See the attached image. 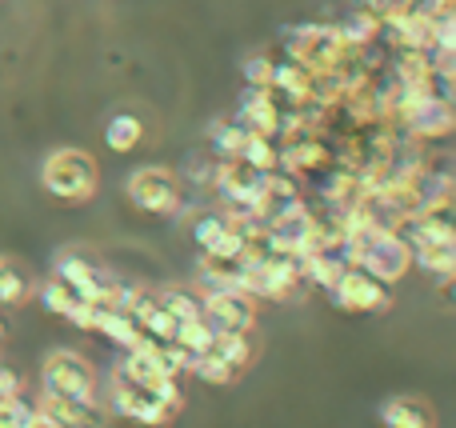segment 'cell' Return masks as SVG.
I'll return each instance as SVG.
<instances>
[{
    "mask_svg": "<svg viewBox=\"0 0 456 428\" xmlns=\"http://www.w3.org/2000/svg\"><path fill=\"white\" fill-rule=\"evenodd\" d=\"M40 181H45V189L53 192L56 200L80 205V200H88L96 192V160L80 149H61L45 160Z\"/></svg>",
    "mask_w": 456,
    "mask_h": 428,
    "instance_id": "1",
    "label": "cell"
},
{
    "mask_svg": "<svg viewBox=\"0 0 456 428\" xmlns=\"http://www.w3.org/2000/svg\"><path fill=\"white\" fill-rule=\"evenodd\" d=\"M109 408L120 416V421H133V424H144V428H160L181 405L168 400L165 392H157V389H144V384L117 381V376H112Z\"/></svg>",
    "mask_w": 456,
    "mask_h": 428,
    "instance_id": "2",
    "label": "cell"
},
{
    "mask_svg": "<svg viewBox=\"0 0 456 428\" xmlns=\"http://www.w3.org/2000/svg\"><path fill=\"white\" fill-rule=\"evenodd\" d=\"M40 384H45L48 397H72V400L96 397V373L77 352H53L45 360V368H40Z\"/></svg>",
    "mask_w": 456,
    "mask_h": 428,
    "instance_id": "3",
    "label": "cell"
},
{
    "mask_svg": "<svg viewBox=\"0 0 456 428\" xmlns=\"http://www.w3.org/2000/svg\"><path fill=\"white\" fill-rule=\"evenodd\" d=\"M128 200L152 216L176 213L181 208V181L168 168H141V173L128 176Z\"/></svg>",
    "mask_w": 456,
    "mask_h": 428,
    "instance_id": "4",
    "label": "cell"
},
{
    "mask_svg": "<svg viewBox=\"0 0 456 428\" xmlns=\"http://www.w3.org/2000/svg\"><path fill=\"white\" fill-rule=\"evenodd\" d=\"M332 296H337V304L348 312H380V309H388V301H393L388 280L372 277V272L361 269V264H348V269L340 272V280L332 285Z\"/></svg>",
    "mask_w": 456,
    "mask_h": 428,
    "instance_id": "5",
    "label": "cell"
},
{
    "mask_svg": "<svg viewBox=\"0 0 456 428\" xmlns=\"http://www.w3.org/2000/svg\"><path fill=\"white\" fill-rule=\"evenodd\" d=\"M200 320H205L216 336L221 333H248V328L256 325V304H252V296L240 293V288H213V293L205 296Z\"/></svg>",
    "mask_w": 456,
    "mask_h": 428,
    "instance_id": "6",
    "label": "cell"
},
{
    "mask_svg": "<svg viewBox=\"0 0 456 428\" xmlns=\"http://www.w3.org/2000/svg\"><path fill=\"white\" fill-rule=\"evenodd\" d=\"M284 48H289L292 61H300L305 69L313 72H324L332 69V64L345 56V40H340L337 28H321V24H308V28H297L289 40H284Z\"/></svg>",
    "mask_w": 456,
    "mask_h": 428,
    "instance_id": "7",
    "label": "cell"
},
{
    "mask_svg": "<svg viewBox=\"0 0 456 428\" xmlns=\"http://www.w3.org/2000/svg\"><path fill=\"white\" fill-rule=\"evenodd\" d=\"M56 280L72 288L80 301H101L104 304V288H109V277L101 272V264H93L88 256L80 253H64L56 261Z\"/></svg>",
    "mask_w": 456,
    "mask_h": 428,
    "instance_id": "8",
    "label": "cell"
},
{
    "mask_svg": "<svg viewBox=\"0 0 456 428\" xmlns=\"http://www.w3.org/2000/svg\"><path fill=\"white\" fill-rule=\"evenodd\" d=\"M37 416L40 421H48V424H56V428H96L101 424V416H104V408L96 405V397L93 400H72V397H40V405H37Z\"/></svg>",
    "mask_w": 456,
    "mask_h": 428,
    "instance_id": "9",
    "label": "cell"
},
{
    "mask_svg": "<svg viewBox=\"0 0 456 428\" xmlns=\"http://www.w3.org/2000/svg\"><path fill=\"white\" fill-rule=\"evenodd\" d=\"M380 421H385V428H436L433 405L420 397H393L380 408Z\"/></svg>",
    "mask_w": 456,
    "mask_h": 428,
    "instance_id": "10",
    "label": "cell"
},
{
    "mask_svg": "<svg viewBox=\"0 0 456 428\" xmlns=\"http://www.w3.org/2000/svg\"><path fill=\"white\" fill-rule=\"evenodd\" d=\"M157 304L176 320V325H189V320H200L205 296H197L192 288H165V293H157Z\"/></svg>",
    "mask_w": 456,
    "mask_h": 428,
    "instance_id": "11",
    "label": "cell"
},
{
    "mask_svg": "<svg viewBox=\"0 0 456 428\" xmlns=\"http://www.w3.org/2000/svg\"><path fill=\"white\" fill-rule=\"evenodd\" d=\"M141 136H144V125L133 112H117V117L104 125V144H109L112 152H133L136 144H141Z\"/></svg>",
    "mask_w": 456,
    "mask_h": 428,
    "instance_id": "12",
    "label": "cell"
},
{
    "mask_svg": "<svg viewBox=\"0 0 456 428\" xmlns=\"http://www.w3.org/2000/svg\"><path fill=\"white\" fill-rule=\"evenodd\" d=\"M32 296V277L12 261H0V309L4 304H24Z\"/></svg>",
    "mask_w": 456,
    "mask_h": 428,
    "instance_id": "13",
    "label": "cell"
},
{
    "mask_svg": "<svg viewBox=\"0 0 456 428\" xmlns=\"http://www.w3.org/2000/svg\"><path fill=\"white\" fill-rule=\"evenodd\" d=\"M189 373H192V376H200V381H208V384H232L236 376H240V373H236V368L228 365V360H224L216 349H208V352H200V357H192Z\"/></svg>",
    "mask_w": 456,
    "mask_h": 428,
    "instance_id": "14",
    "label": "cell"
},
{
    "mask_svg": "<svg viewBox=\"0 0 456 428\" xmlns=\"http://www.w3.org/2000/svg\"><path fill=\"white\" fill-rule=\"evenodd\" d=\"M412 261H417L425 272H433V277H452L456 248H452V240H441V245H425V248H412Z\"/></svg>",
    "mask_w": 456,
    "mask_h": 428,
    "instance_id": "15",
    "label": "cell"
},
{
    "mask_svg": "<svg viewBox=\"0 0 456 428\" xmlns=\"http://www.w3.org/2000/svg\"><path fill=\"white\" fill-rule=\"evenodd\" d=\"M213 349L221 352V357L236 368V373H240V368H248V365H252V357H256V344H252V336H248V333H221V336H216Z\"/></svg>",
    "mask_w": 456,
    "mask_h": 428,
    "instance_id": "16",
    "label": "cell"
},
{
    "mask_svg": "<svg viewBox=\"0 0 456 428\" xmlns=\"http://www.w3.org/2000/svg\"><path fill=\"white\" fill-rule=\"evenodd\" d=\"M244 141H248V128H244L240 120H224V125H216V128H213V149L221 152L224 160L240 157Z\"/></svg>",
    "mask_w": 456,
    "mask_h": 428,
    "instance_id": "17",
    "label": "cell"
},
{
    "mask_svg": "<svg viewBox=\"0 0 456 428\" xmlns=\"http://www.w3.org/2000/svg\"><path fill=\"white\" fill-rule=\"evenodd\" d=\"M80 301V296L77 293H72V288L69 285H64V280H48V285H45V293H40V304H45V309L48 312H56V317H69V309H72V304H77Z\"/></svg>",
    "mask_w": 456,
    "mask_h": 428,
    "instance_id": "18",
    "label": "cell"
},
{
    "mask_svg": "<svg viewBox=\"0 0 456 428\" xmlns=\"http://www.w3.org/2000/svg\"><path fill=\"white\" fill-rule=\"evenodd\" d=\"M32 421H37V405H28L20 397L0 400V428H28Z\"/></svg>",
    "mask_w": 456,
    "mask_h": 428,
    "instance_id": "19",
    "label": "cell"
},
{
    "mask_svg": "<svg viewBox=\"0 0 456 428\" xmlns=\"http://www.w3.org/2000/svg\"><path fill=\"white\" fill-rule=\"evenodd\" d=\"M224 229H228V216H224V213H205L197 224H192V237H197L200 248H208Z\"/></svg>",
    "mask_w": 456,
    "mask_h": 428,
    "instance_id": "20",
    "label": "cell"
},
{
    "mask_svg": "<svg viewBox=\"0 0 456 428\" xmlns=\"http://www.w3.org/2000/svg\"><path fill=\"white\" fill-rule=\"evenodd\" d=\"M244 77H248L252 88H268L273 85V61H268V56H252V61L244 64Z\"/></svg>",
    "mask_w": 456,
    "mask_h": 428,
    "instance_id": "21",
    "label": "cell"
},
{
    "mask_svg": "<svg viewBox=\"0 0 456 428\" xmlns=\"http://www.w3.org/2000/svg\"><path fill=\"white\" fill-rule=\"evenodd\" d=\"M8 397H20V373L0 365V400H8Z\"/></svg>",
    "mask_w": 456,
    "mask_h": 428,
    "instance_id": "22",
    "label": "cell"
},
{
    "mask_svg": "<svg viewBox=\"0 0 456 428\" xmlns=\"http://www.w3.org/2000/svg\"><path fill=\"white\" fill-rule=\"evenodd\" d=\"M356 4H361V8H369V12H377L380 20H385V16L401 12V8H404V0H356Z\"/></svg>",
    "mask_w": 456,
    "mask_h": 428,
    "instance_id": "23",
    "label": "cell"
},
{
    "mask_svg": "<svg viewBox=\"0 0 456 428\" xmlns=\"http://www.w3.org/2000/svg\"><path fill=\"white\" fill-rule=\"evenodd\" d=\"M28 428H56V424H48V421H40V416H37V421H32Z\"/></svg>",
    "mask_w": 456,
    "mask_h": 428,
    "instance_id": "24",
    "label": "cell"
}]
</instances>
